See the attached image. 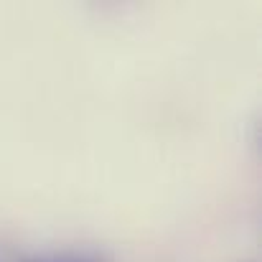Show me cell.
<instances>
[{
    "mask_svg": "<svg viewBox=\"0 0 262 262\" xmlns=\"http://www.w3.org/2000/svg\"><path fill=\"white\" fill-rule=\"evenodd\" d=\"M54 262H110L102 255H89V252H64Z\"/></svg>",
    "mask_w": 262,
    "mask_h": 262,
    "instance_id": "1",
    "label": "cell"
},
{
    "mask_svg": "<svg viewBox=\"0 0 262 262\" xmlns=\"http://www.w3.org/2000/svg\"><path fill=\"white\" fill-rule=\"evenodd\" d=\"M26 262H36V260H26Z\"/></svg>",
    "mask_w": 262,
    "mask_h": 262,
    "instance_id": "2",
    "label": "cell"
}]
</instances>
